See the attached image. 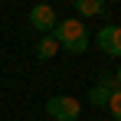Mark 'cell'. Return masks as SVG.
Returning <instances> with one entry per match:
<instances>
[{
	"label": "cell",
	"mask_w": 121,
	"mask_h": 121,
	"mask_svg": "<svg viewBox=\"0 0 121 121\" xmlns=\"http://www.w3.org/2000/svg\"><path fill=\"white\" fill-rule=\"evenodd\" d=\"M49 36H56L59 46L65 52H72V56H79V52L88 49V33H85V23L82 20H62Z\"/></svg>",
	"instance_id": "obj_1"
},
{
	"label": "cell",
	"mask_w": 121,
	"mask_h": 121,
	"mask_svg": "<svg viewBox=\"0 0 121 121\" xmlns=\"http://www.w3.org/2000/svg\"><path fill=\"white\" fill-rule=\"evenodd\" d=\"M46 115L56 121H75L82 115V101L72 98V95H52L46 101Z\"/></svg>",
	"instance_id": "obj_2"
},
{
	"label": "cell",
	"mask_w": 121,
	"mask_h": 121,
	"mask_svg": "<svg viewBox=\"0 0 121 121\" xmlns=\"http://www.w3.org/2000/svg\"><path fill=\"white\" fill-rule=\"evenodd\" d=\"M56 52H59V39H56V36H43V39L36 43V56H39V59H52Z\"/></svg>",
	"instance_id": "obj_7"
},
{
	"label": "cell",
	"mask_w": 121,
	"mask_h": 121,
	"mask_svg": "<svg viewBox=\"0 0 121 121\" xmlns=\"http://www.w3.org/2000/svg\"><path fill=\"white\" fill-rule=\"evenodd\" d=\"M118 92V82H115V75L111 72H101L98 82L88 88V105H95V108H108V101H111V95Z\"/></svg>",
	"instance_id": "obj_3"
},
{
	"label": "cell",
	"mask_w": 121,
	"mask_h": 121,
	"mask_svg": "<svg viewBox=\"0 0 121 121\" xmlns=\"http://www.w3.org/2000/svg\"><path fill=\"white\" fill-rule=\"evenodd\" d=\"M98 46H101V52L121 59V26H115V23L101 26V30H98Z\"/></svg>",
	"instance_id": "obj_5"
},
{
	"label": "cell",
	"mask_w": 121,
	"mask_h": 121,
	"mask_svg": "<svg viewBox=\"0 0 121 121\" xmlns=\"http://www.w3.org/2000/svg\"><path fill=\"white\" fill-rule=\"evenodd\" d=\"M75 13L79 17H98V13H105V0H75Z\"/></svg>",
	"instance_id": "obj_6"
},
{
	"label": "cell",
	"mask_w": 121,
	"mask_h": 121,
	"mask_svg": "<svg viewBox=\"0 0 121 121\" xmlns=\"http://www.w3.org/2000/svg\"><path fill=\"white\" fill-rule=\"evenodd\" d=\"M115 82H118V88H121V65H118V72H115Z\"/></svg>",
	"instance_id": "obj_9"
},
{
	"label": "cell",
	"mask_w": 121,
	"mask_h": 121,
	"mask_svg": "<svg viewBox=\"0 0 121 121\" xmlns=\"http://www.w3.org/2000/svg\"><path fill=\"white\" fill-rule=\"evenodd\" d=\"M108 111H111V118H115V121H121V88L111 95V101H108Z\"/></svg>",
	"instance_id": "obj_8"
},
{
	"label": "cell",
	"mask_w": 121,
	"mask_h": 121,
	"mask_svg": "<svg viewBox=\"0 0 121 121\" xmlns=\"http://www.w3.org/2000/svg\"><path fill=\"white\" fill-rule=\"evenodd\" d=\"M30 26L49 36V33H52V30L59 26V20H56V10H52L49 3H36V7L30 10Z\"/></svg>",
	"instance_id": "obj_4"
}]
</instances>
